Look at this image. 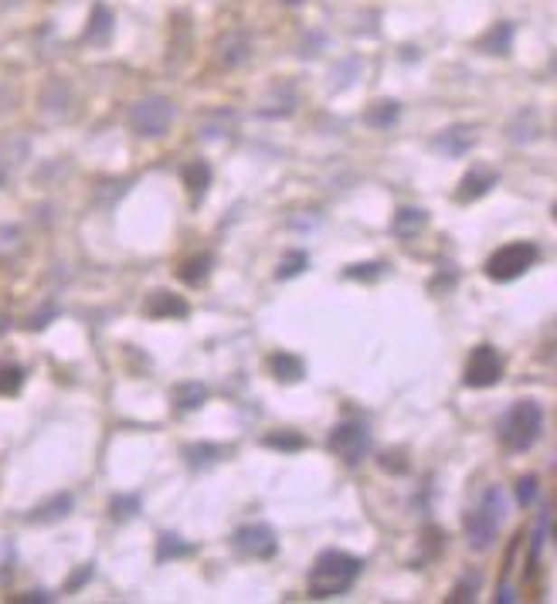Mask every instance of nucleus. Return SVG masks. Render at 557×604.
<instances>
[{
	"mask_svg": "<svg viewBox=\"0 0 557 604\" xmlns=\"http://www.w3.org/2000/svg\"><path fill=\"white\" fill-rule=\"evenodd\" d=\"M363 563L357 557H350L344 550H323L313 571H309V598L316 601H330V598H340L354 588V581L361 577Z\"/></svg>",
	"mask_w": 557,
	"mask_h": 604,
	"instance_id": "obj_1",
	"label": "nucleus"
},
{
	"mask_svg": "<svg viewBox=\"0 0 557 604\" xmlns=\"http://www.w3.org/2000/svg\"><path fill=\"white\" fill-rule=\"evenodd\" d=\"M543 432V408L537 401H516L500 422V441L510 451H527Z\"/></svg>",
	"mask_w": 557,
	"mask_h": 604,
	"instance_id": "obj_2",
	"label": "nucleus"
},
{
	"mask_svg": "<svg viewBox=\"0 0 557 604\" xmlns=\"http://www.w3.org/2000/svg\"><path fill=\"white\" fill-rule=\"evenodd\" d=\"M506 516V496L503 489H486L483 492V503L473 509V513H466V540H469V547L473 550H489L493 547V540L500 534V523Z\"/></svg>",
	"mask_w": 557,
	"mask_h": 604,
	"instance_id": "obj_3",
	"label": "nucleus"
},
{
	"mask_svg": "<svg viewBox=\"0 0 557 604\" xmlns=\"http://www.w3.org/2000/svg\"><path fill=\"white\" fill-rule=\"evenodd\" d=\"M537 258H541V252H537V245H530V241L503 245V248H496V252L489 255L486 275L493 282H514V279H520Z\"/></svg>",
	"mask_w": 557,
	"mask_h": 604,
	"instance_id": "obj_4",
	"label": "nucleus"
},
{
	"mask_svg": "<svg viewBox=\"0 0 557 604\" xmlns=\"http://www.w3.org/2000/svg\"><path fill=\"white\" fill-rule=\"evenodd\" d=\"M174 119V102L164 96H146L133 102L129 109V126L137 129L139 136H164Z\"/></svg>",
	"mask_w": 557,
	"mask_h": 604,
	"instance_id": "obj_5",
	"label": "nucleus"
},
{
	"mask_svg": "<svg viewBox=\"0 0 557 604\" xmlns=\"http://www.w3.org/2000/svg\"><path fill=\"white\" fill-rule=\"evenodd\" d=\"M330 451L340 455L347 465H357L371 451V428L363 422H340L330 432Z\"/></svg>",
	"mask_w": 557,
	"mask_h": 604,
	"instance_id": "obj_6",
	"label": "nucleus"
},
{
	"mask_svg": "<svg viewBox=\"0 0 557 604\" xmlns=\"http://www.w3.org/2000/svg\"><path fill=\"white\" fill-rule=\"evenodd\" d=\"M503 377V353L489 343H479L473 353H469V364H466V387H493L496 380Z\"/></svg>",
	"mask_w": 557,
	"mask_h": 604,
	"instance_id": "obj_7",
	"label": "nucleus"
},
{
	"mask_svg": "<svg viewBox=\"0 0 557 604\" xmlns=\"http://www.w3.org/2000/svg\"><path fill=\"white\" fill-rule=\"evenodd\" d=\"M235 550L245 553V557H259V561H269L278 550V540L272 534V526L265 523H245L235 534Z\"/></svg>",
	"mask_w": 557,
	"mask_h": 604,
	"instance_id": "obj_8",
	"label": "nucleus"
},
{
	"mask_svg": "<svg viewBox=\"0 0 557 604\" xmlns=\"http://www.w3.org/2000/svg\"><path fill=\"white\" fill-rule=\"evenodd\" d=\"M476 143V129L473 126H452V129H442L439 136L432 140V146L439 153H448V156H462L469 153Z\"/></svg>",
	"mask_w": 557,
	"mask_h": 604,
	"instance_id": "obj_9",
	"label": "nucleus"
},
{
	"mask_svg": "<svg viewBox=\"0 0 557 604\" xmlns=\"http://www.w3.org/2000/svg\"><path fill=\"white\" fill-rule=\"evenodd\" d=\"M231 129H235V113H231V109H211V113L201 116L197 136H201V140H222Z\"/></svg>",
	"mask_w": 557,
	"mask_h": 604,
	"instance_id": "obj_10",
	"label": "nucleus"
},
{
	"mask_svg": "<svg viewBox=\"0 0 557 604\" xmlns=\"http://www.w3.org/2000/svg\"><path fill=\"white\" fill-rule=\"evenodd\" d=\"M489 187H496V173H493V170H486V167H476V170H469V173L462 177L456 197H459V200H476V197L486 194Z\"/></svg>",
	"mask_w": 557,
	"mask_h": 604,
	"instance_id": "obj_11",
	"label": "nucleus"
},
{
	"mask_svg": "<svg viewBox=\"0 0 557 604\" xmlns=\"http://www.w3.org/2000/svg\"><path fill=\"white\" fill-rule=\"evenodd\" d=\"M143 312H146V316H156V320H160V316H187V302L177 299L174 293H154L146 299Z\"/></svg>",
	"mask_w": 557,
	"mask_h": 604,
	"instance_id": "obj_12",
	"label": "nucleus"
},
{
	"mask_svg": "<svg viewBox=\"0 0 557 604\" xmlns=\"http://www.w3.org/2000/svg\"><path fill=\"white\" fill-rule=\"evenodd\" d=\"M425 221H429V218H425L421 208H401V211L391 218V231H394L398 238H415L418 231L425 228Z\"/></svg>",
	"mask_w": 557,
	"mask_h": 604,
	"instance_id": "obj_13",
	"label": "nucleus"
},
{
	"mask_svg": "<svg viewBox=\"0 0 557 604\" xmlns=\"http://www.w3.org/2000/svg\"><path fill=\"white\" fill-rule=\"evenodd\" d=\"M208 401V387L204 384H181V387H174V408L177 411H194L201 408Z\"/></svg>",
	"mask_w": 557,
	"mask_h": 604,
	"instance_id": "obj_14",
	"label": "nucleus"
},
{
	"mask_svg": "<svg viewBox=\"0 0 557 604\" xmlns=\"http://www.w3.org/2000/svg\"><path fill=\"white\" fill-rule=\"evenodd\" d=\"M184 183H187V190H191V197H194V204H197L201 194L208 190V183H211V167L204 163V160L187 163V167H184Z\"/></svg>",
	"mask_w": 557,
	"mask_h": 604,
	"instance_id": "obj_15",
	"label": "nucleus"
},
{
	"mask_svg": "<svg viewBox=\"0 0 557 604\" xmlns=\"http://www.w3.org/2000/svg\"><path fill=\"white\" fill-rule=\"evenodd\" d=\"M269 367H272V374H276L278 380H303V374H307L303 360L293 357V353H276V357L269 360Z\"/></svg>",
	"mask_w": 557,
	"mask_h": 604,
	"instance_id": "obj_16",
	"label": "nucleus"
},
{
	"mask_svg": "<svg viewBox=\"0 0 557 604\" xmlns=\"http://www.w3.org/2000/svg\"><path fill=\"white\" fill-rule=\"evenodd\" d=\"M398 116H401V109H398V102H391V98H384V102H377V106H371L367 113H363V119H367V126H377V129H388L398 123Z\"/></svg>",
	"mask_w": 557,
	"mask_h": 604,
	"instance_id": "obj_17",
	"label": "nucleus"
},
{
	"mask_svg": "<svg viewBox=\"0 0 557 604\" xmlns=\"http://www.w3.org/2000/svg\"><path fill=\"white\" fill-rule=\"evenodd\" d=\"M69 509H71V496L61 492V496H55L52 503H44V506L34 509V513H31V520L34 523H55V520H61Z\"/></svg>",
	"mask_w": 557,
	"mask_h": 604,
	"instance_id": "obj_18",
	"label": "nucleus"
},
{
	"mask_svg": "<svg viewBox=\"0 0 557 604\" xmlns=\"http://www.w3.org/2000/svg\"><path fill=\"white\" fill-rule=\"evenodd\" d=\"M208 268H211L208 255H197V258H191V262L181 268V279L187 282V285H201V282L208 279Z\"/></svg>",
	"mask_w": 557,
	"mask_h": 604,
	"instance_id": "obj_19",
	"label": "nucleus"
},
{
	"mask_svg": "<svg viewBox=\"0 0 557 604\" xmlns=\"http://www.w3.org/2000/svg\"><path fill=\"white\" fill-rule=\"evenodd\" d=\"M24 384V370L17 364H0V394H17Z\"/></svg>",
	"mask_w": 557,
	"mask_h": 604,
	"instance_id": "obj_20",
	"label": "nucleus"
},
{
	"mask_svg": "<svg viewBox=\"0 0 557 604\" xmlns=\"http://www.w3.org/2000/svg\"><path fill=\"white\" fill-rule=\"evenodd\" d=\"M303 268H307V252H289L282 262H278L276 279H293V275H299Z\"/></svg>",
	"mask_w": 557,
	"mask_h": 604,
	"instance_id": "obj_21",
	"label": "nucleus"
},
{
	"mask_svg": "<svg viewBox=\"0 0 557 604\" xmlns=\"http://www.w3.org/2000/svg\"><path fill=\"white\" fill-rule=\"evenodd\" d=\"M218 455H222L218 445H191V449H187V462L194 465V469H201V465L218 462Z\"/></svg>",
	"mask_w": 557,
	"mask_h": 604,
	"instance_id": "obj_22",
	"label": "nucleus"
},
{
	"mask_svg": "<svg viewBox=\"0 0 557 604\" xmlns=\"http://www.w3.org/2000/svg\"><path fill=\"white\" fill-rule=\"evenodd\" d=\"M137 506H139L137 496H116V499H112V516H116V520H129V516L137 513Z\"/></svg>",
	"mask_w": 557,
	"mask_h": 604,
	"instance_id": "obj_23",
	"label": "nucleus"
},
{
	"mask_svg": "<svg viewBox=\"0 0 557 604\" xmlns=\"http://www.w3.org/2000/svg\"><path fill=\"white\" fill-rule=\"evenodd\" d=\"M533 499H537V476H524L520 486H516V503H520V506H530Z\"/></svg>",
	"mask_w": 557,
	"mask_h": 604,
	"instance_id": "obj_24",
	"label": "nucleus"
},
{
	"mask_svg": "<svg viewBox=\"0 0 557 604\" xmlns=\"http://www.w3.org/2000/svg\"><path fill=\"white\" fill-rule=\"evenodd\" d=\"M174 553H191V547L177 544V536H160V561H167Z\"/></svg>",
	"mask_w": 557,
	"mask_h": 604,
	"instance_id": "obj_25",
	"label": "nucleus"
},
{
	"mask_svg": "<svg viewBox=\"0 0 557 604\" xmlns=\"http://www.w3.org/2000/svg\"><path fill=\"white\" fill-rule=\"evenodd\" d=\"M265 445H272V449L296 451V449H303V438H299V435H269V438H265Z\"/></svg>",
	"mask_w": 557,
	"mask_h": 604,
	"instance_id": "obj_26",
	"label": "nucleus"
},
{
	"mask_svg": "<svg viewBox=\"0 0 557 604\" xmlns=\"http://www.w3.org/2000/svg\"><path fill=\"white\" fill-rule=\"evenodd\" d=\"M381 262H374V265H350L347 268V279H377L381 275Z\"/></svg>",
	"mask_w": 557,
	"mask_h": 604,
	"instance_id": "obj_27",
	"label": "nucleus"
},
{
	"mask_svg": "<svg viewBox=\"0 0 557 604\" xmlns=\"http://www.w3.org/2000/svg\"><path fill=\"white\" fill-rule=\"evenodd\" d=\"M543 536H547V513H541V520H537V534H533V550H530V557H533V561H541Z\"/></svg>",
	"mask_w": 557,
	"mask_h": 604,
	"instance_id": "obj_28",
	"label": "nucleus"
},
{
	"mask_svg": "<svg viewBox=\"0 0 557 604\" xmlns=\"http://www.w3.org/2000/svg\"><path fill=\"white\" fill-rule=\"evenodd\" d=\"M473 590H479V574L466 577L459 588H456V594H452V601H469V598H473Z\"/></svg>",
	"mask_w": 557,
	"mask_h": 604,
	"instance_id": "obj_29",
	"label": "nucleus"
},
{
	"mask_svg": "<svg viewBox=\"0 0 557 604\" xmlns=\"http://www.w3.org/2000/svg\"><path fill=\"white\" fill-rule=\"evenodd\" d=\"M0 183H4V170H0Z\"/></svg>",
	"mask_w": 557,
	"mask_h": 604,
	"instance_id": "obj_30",
	"label": "nucleus"
}]
</instances>
